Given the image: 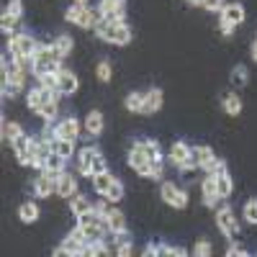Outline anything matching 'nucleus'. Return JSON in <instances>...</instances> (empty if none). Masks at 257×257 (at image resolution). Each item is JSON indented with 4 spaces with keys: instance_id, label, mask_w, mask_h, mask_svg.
<instances>
[{
    "instance_id": "1",
    "label": "nucleus",
    "mask_w": 257,
    "mask_h": 257,
    "mask_svg": "<svg viewBox=\"0 0 257 257\" xmlns=\"http://www.w3.org/2000/svg\"><path fill=\"white\" fill-rule=\"evenodd\" d=\"M39 47V39L29 31H16L13 36L6 39V52L13 57V62H21V64H29L31 67V57Z\"/></svg>"
},
{
    "instance_id": "2",
    "label": "nucleus",
    "mask_w": 257,
    "mask_h": 257,
    "mask_svg": "<svg viewBox=\"0 0 257 257\" xmlns=\"http://www.w3.org/2000/svg\"><path fill=\"white\" fill-rule=\"evenodd\" d=\"M93 31H95V36H98L100 41H105V44H113V47H126V44H132V39H134V31H132V26H128V21H123V24L100 21Z\"/></svg>"
},
{
    "instance_id": "3",
    "label": "nucleus",
    "mask_w": 257,
    "mask_h": 257,
    "mask_svg": "<svg viewBox=\"0 0 257 257\" xmlns=\"http://www.w3.org/2000/svg\"><path fill=\"white\" fill-rule=\"evenodd\" d=\"M213 221H216V229L221 231V237H226L229 242L239 237L242 221L237 219V213H234V208L229 206V201H224L216 211H213Z\"/></svg>"
},
{
    "instance_id": "4",
    "label": "nucleus",
    "mask_w": 257,
    "mask_h": 257,
    "mask_svg": "<svg viewBox=\"0 0 257 257\" xmlns=\"http://www.w3.org/2000/svg\"><path fill=\"white\" fill-rule=\"evenodd\" d=\"M64 21L72 24V26H77V29H95L103 18H100L98 8H93V6H77V3H72L67 11H64Z\"/></svg>"
},
{
    "instance_id": "5",
    "label": "nucleus",
    "mask_w": 257,
    "mask_h": 257,
    "mask_svg": "<svg viewBox=\"0 0 257 257\" xmlns=\"http://www.w3.org/2000/svg\"><path fill=\"white\" fill-rule=\"evenodd\" d=\"M75 229L82 234L85 239H103L105 234H108V226H105V219L98 216L95 211H88V213H82V216H77V224Z\"/></svg>"
},
{
    "instance_id": "6",
    "label": "nucleus",
    "mask_w": 257,
    "mask_h": 257,
    "mask_svg": "<svg viewBox=\"0 0 257 257\" xmlns=\"http://www.w3.org/2000/svg\"><path fill=\"white\" fill-rule=\"evenodd\" d=\"M152 162H155V160L147 155V149H144L142 139H134L132 147H128V152H126V165L132 167L137 175L147 178V175H149V170H152Z\"/></svg>"
},
{
    "instance_id": "7",
    "label": "nucleus",
    "mask_w": 257,
    "mask_h": 257,
    "mask_svg": "<svg viewBox=\"0 0 257 257\" xmlns=\"http://www.w3.org/2000/svg\"><path fill=\"white\" fill-rule=\"evenodd\" d=\"M85 247H88V239H85L77 229H72V231H67V237H62V242L52 249V254L54 257H77V254H82L85 257Z\"/></svg>"
},
{
    "instance_id": "8",
    "label": "nucleus",
    "mask_w": 257,
    "mask_h": 257,
    "mask_svg": "<svg viewBox=\"0 0 257 257\" xmlns=\"http://www.w3.org/2000/svg\"><path fill=\"white\" fill-rule=\"evenodd\" d=\"M160 196H162V201H165L170 208H178V211L188 208V203H190L188 190L180 188V185L173 183V180H162V183H160Z\"/></svg>"
},
{
    "instance_id": "9",
    "label": "nucleus",
    "mask_w": 257,
    "mask_h": 257,
    "mask_svg": "<svg viewBox=\"0 0 257 257\" xmlns=\"http://www.w3.org/2000/svg\"><path fill=\"white\" fill-rule=\"evenodd\" d=\"M201 203L211 211H216L224 198H221V193H219V180H216V173H206L203 180H201Z\"/></svg>"
},
{
    "instance_id": "10",
    "label": "nucleus",
    "mask_w": 257,
    "mask_h": 257,
    "mask_svg": "<svg viewBox=\"0 0 257 257\" xmlns=\"http://www.w3.org/2000/svg\"><path fill=\"white\" fill-rule=\"evenodd\" d=\"M31 196L41 198V201L57 196V175L49 173V170H41V173L31 180Z\"/></svg>"
},
{
    "instance_id": "11",
    "label": "nucleus",
    "mask_w": 257,
    "mask_h": 257,
    "mask_svg": "<svg viewBox=\"0 0 257 257\" xmlns=\"http://www.w3.org/2000/svg\"><path fill=\"white\" fill-rule=\"evenodd\" d=\"M126 3H128V0H98L95 8H98L103 21L123 24V21H126Z\"/></svg>"
},
{
    "instance_id": "12",
    "label": "nucleus",
    "mask_w": 257,
    "mask_h": 257,
    "mask_svg": "<svg viewBox=\"0 0 257 257\" xmlns=\"http://www.w3.org/2000/svg\"><path fill=\"white\" fill-rule=\"evenodd\" d=\"M188 160H193V144H188L185 139H175L173 144H170V149H167V162L180 173Z\"/></svg>"
},
{
    "instance_id": "13",
    "label": "nucleus",
    "mask_w": 257,
    "mask_h": 257,
    "mask_svg": "<svg viewBox=\"0 0 257 257\" xmlns=\"http://www.w3.org/2000/svg\"><path fill=\"white\" fill-rule=\"evenodd\" d=\"M82 132H85V128H82L77 116H64V118H59L54 123V137L57 139H72V142H77L82 137Z\"/></svg>"
},
{
    "instance_id": "14",
    "label": "nucleus",
    "mask_w": 257,
    "mask_h": 257,
    "mask_svg": "<svg viewBox=\"0 0 257 257\" xmlns=\"http://www.w3.org/2000/svg\"><path fill=\"white\" fill-rule=\"evenodd\" d=\"M59 90H49V88H44V85H34V88H29L26 90V108L31 111V113H39L41 111V105H44L52 95H57Z\"/></svg>"
},
{
    "instance_id": "15",
    "label": "nucleus",
    "mask_w": 257,
    "mask_h": 257,
    "mask_svg": "<svg viewBox=\"0 0 257 257\" xmlns=\"http://www.w3.org/2000/svg\"><path fill=\"white\" fill-rule=\"evenodd\" d=\"M100 155V149L95 144H88V147H80L77 149V157H75V165H77V175L82 178H90V167H93V160Z\"/></svg>"
},
{
    "instance_id": "16",
    "label": "nucleus",
    "mask_w": 257,
    "mask_h": 257,
    "mask_svg": "<svg viewBox=\"0 0 257 257\" xmlns=\"http://www.w3.org/2000/svg\"><path fill=\"white\" fill-rule=\"evenodd\" d=\"M11 149H13V155H16V162L21 167H31V134H21L11 142Z\"/></svg>"
},
{
    "instance_id": "17",
    "label": "nucleus",
    "mask_w": 257,
    "mask_h": 257,
    "mask_svg": "<svg viewBox=\"0 0 257 257\" xmlns=\"http://www.w3.org/2000/svg\"><path fill=\"white\" fill-rule=\"evenodd\" d=\"M193 157H196V165H198L201 173H211L219 162L216 152H213L208 144H193Z\"/></svg>"
},
{
    "instance_id": "18",
    "label": "nucleus",
    "mask_w": 257,
    "mask_h": 257,
    "mask_svg": "<svg viewBox=\"0 0 257 257\" xmlns=\"http://www.w3.org/2000/svg\"><path fill=\"white\" fill-rule=\"evenodd\" d=\"M82 128H85V134L82 137H88V139H98L100 134H103V128H105V118H103V111H98V108H93L88 116H85V121H82Z\"/></svg>"
},
{
    "instance_id": "19",
    "label": "nucleus",
    "mask_w": 257,
    "mask_h": 257,
    "mask_svg": "<svg viewBox=\"0 0 257 257\" xmlns=\"http://www.w3.org/2000/svg\"><path fill=\"white\" fill-rule=\"evenodd\" d=\"M219 18H226V21H231L234 26H242L244 21H247V8L239 3V0H231V3H224V8H221Z\"/></svg>"
},
{
    "instance_id": "20",
    "label": "nucleus",
    "mask_w": 257,
    "mask_h": 257,
    "mask_svg": "<svg viewBox=\"0 0 257 257\" xmlns=\"http://www.w3.org/2000/svg\"><path fill=\"white\" fill-rule=\"evenodd\" d=\"M77 193V175H72L70 170H64V173H59V178H57V196L59 198H72Z\"/></svg>"
},
{
    "instance_id": "21",
    "label": "nucleus",
    "mask_w": 257,
    "mask_h": 257,
    "mask_svg": "<svg viewBox=\"0 0 257 257\" xmlns=\"http://www.w3.org/2000/svg\"><path fill=\"white\" fill-rule=\"evenodd\" d=\"M165 103V93L162 88H157V85H152L149 90H144V116H155Z\"/></svg>"
},
{
    "instance_id": "22",
    "label": "nucleus",
    "mask_w": 257,
    "mask_h": 257,
    "mask_svg": "<svg viewBox=\"0 0 257 257\" xmlns=\"http://www.w3.org/2000/svg\"><path fill=\"white\" fill-rule=\"evenodd\" d=\"M105 226H108V234H111V237L128 231V229H126V216H123L121 208H116V203L108 208V213H105Z\"/></svg>"
},
{
    "instance_id": "23",
    "label": "nucleus",
    "mask_w": 257,
    "mask_h": 257,
    "mask_svg": "<svg viewBox=\"0 0 257 257\" xmlns=\"http://www.w3.org/2000/svg\"><path fill=\"white\" fill-rule=\"evenodd\" d=\"M77 88H80V77H77L72 70L62 67V70H59V93H62L64 98H70V95L77 93Z\"/></svg>"
},
{
    "instance_id": "24",
    "label": "nucleus",
    "mask_w": 257,
    "mask_h": 257,
    "mask_svg": "<svg viewBox=\"0 0 257 257\" xmlns=\"http://www.w3.org/2000/svg\"><path fill=\"white\" fill-rule=\"evenodd\" d=\"M59 98H62V93L52 95L44 105H41V111L36 113V116L41 118V123H54V121H59V118H62V116H59Z\"/></svg>"
},
{
    "instance_id": "25",
    "label": "nucleus",
    "mask_w": 257,
    "mask_h": 257,
    "mask_svg": "<svg viewBox=\"0 0 257 257\" xmlns=\"http://www.w3.org/2000/svg\"><path fill=\"white\" fill-rule=\"evenodd\" d=\"M39 216H41V208H39L36 198L24 201V203L18 206V219H21V224H36Z\"/></svg>"
},
{
    "instance_id": "26",
    "label": "nucleus",
    "mask_w": 257,
    "mask_h": 257,
    "mask_svg": "<svg viewBox=\"0 0 257 257\" xmlns=\"http://www.w3.org/2000/svg\"><path fill=\"white\" fill-rule=\"evenodd\" d=\"M70 213H72V216L77 219V216H82V213H88V211H93V201L88 198V196H85V193H75V196L70 198Z\"/></svg>"
},
{
    "instance_id": "27",
    "label": "nucleus",
    "mask_w": 257,
    "mask_h": 257,
    "mask_svg": "<svg viewBox=\"0 0 257 257\" xmlns=\"http://www.w3.org/2000/svg\"><path fill=\"white\" fill-rule=\"evenodd\" d=\"M242 108H244V103H242L239 93H226V95L221 98V111H224L226 116L237 118V116L242 113Z\"/></svg>"
},
{
    "instance_id": "28",
    "label": "nucleus",
    "mask_w": 257,
    "mask_h": 257,
    "mask_svg": "<svg viewBox=\"0 0 257 257\" xmlns=\"http://www.w3.org/2000/svg\"><path fill=\"white\" fill-rule=\"evenodd\" d=\"M113 254H118V257L134 254V239H132V234H128V231L116 234V237H113Z\"/></svg>"
},
{
    "instance_id": "29",
    "label": "nucleus",
    "mask_w": 257,
    "mask_h": 257,
    "mask_svg": "<svg viewBox=\"0 0 257 257\" xmlns=\"http://www.w3.org/2000/svg\"><path fill=\"white\" fill-rule=\"evenodd\" d=\"M52 44H54L59 59H67V57L72 54V49H75V39H72L70 34H57V36L52 39Z\"/></svg>"
},
{
    "instance_id": "30",
    "label": "nucleus",
    "mask_w": 257,
    "mask_h": 257,
    "mask_svg": "<svg viewBox=\"0 0 257 257\" xmlns=\"http://www.w3.org/2000/svg\"><path fill=\"white\" fill-rule=\"evenodd\" d=\"M116 180V175L111 173V170H105V173H98L90 178V185H93V193L95 196H105V190L111 188V183Z\"/></svg>"
},
{
    "instance_id": "31",
    "label": "nucleus",
    "mask_w": 257,
    "mask_h": 257,
    "mask_svg": "<svg viewBox=\"0 0 257 257\" xmlns=\"http://www.w3.org/2000/svg\"><path fill=\"white\" fill-rule=\"evenodd\" d=\"M18 29H21V18H18V16H13V13H8V11L0 13V31H3L6 39L13 36Z\"/></svg>"
},
{
    "instance_id": "32",
    "label": "nucleus",
    "mask_w": 257,
    "mask_h": 257,
    "mask_svg": "<svg viewBox=\"0 0 257 257\" xmlns=\"http://www.w3.org/2000/svg\"><path fill=\"white\" fill-rule=\"evenodd\" d=\"M54 152L72 162L77 157V142H72V139H54Z\"/></svg>"
},
{
    "instance_id": "33",
    "label": "nucleus",
    "mask_w": 257,
    "mask_h": 257,
    "mask_svg": "<svg viewBox=\"0 0 257 257\" xmlns=\"http://www.w3.org/2000/svg\"><path fill=\"white\" fill-rule=\"evenodd\" d=\"M123 108L128 113H144V93L142 90H132L123 98Z\"/></svg>"
},
{
    "instance_id": "34",
    "label": "nucleus",
    "mask_w": 257,
    "mask_h": 257,
    "mask_svg": "<svg viewBox=\"0 0 257 257\" xmlns=\"http://www.w3.org/2000/svg\"><path fill=\"white\" fill-rule=\"evenodd\" d=\"M98 254H113V244L103 239H90L88 247H85V257H98Z\"/></svg>"
},
{
    "instance_id": "35",
    "label": "nucleus",
    "mask_w": 257,
    "mask_h": 257,
    "mask_svg": "<svg viewBox=\"0 0 257 257\" xmlns=\"http://www.w3.org/2000/svg\"><path fill=\"white\" fill-rule=\"evenodd\" d=\"M67 165H70V160H64L62 155L52 152V155L47 157V167H44V170H49V173H54V175L59 178V173H64V170H67Z\"/></svg>"
},
{
    "instance_id": "36",
    "label": "nucleus",
    "mask_w": 257,
    "mask_h": 257,
    "mask_svg": "<svg viewBox=\"0 0 257 257\" xmlns=\"http://www.w3.org/2000/svg\"><path fill=\"white\" fill-rule=\"evenodd\" d=\"M242 221L249 226H257V198H247L242 206Z\"/></svg>"
},
{
    "instance_id": "37",
    "label": "nucleus",
    "mask_w": 257,
    "mask_h": 257,
    "mask_svg": "<svg viewBox=\"0 0 257 257\" xmlns=\"http://www.w3.org/2000/svg\"><path fill=\"white\" fill-rule=\"evenodd\" d=\"M24 134V128H21V123L18 121H8V118H3V142L6 144H11L16 137H21Z\"/></svg>"
},
{
    "instance_id": "38",
    "label": "nucleus",
    "mask_w": 257,
    "mask_h": 257,
    "mask_svg": "<svg viewBox=\"0 0 257 257\" xmlns=\"http://www.w3.org/2000/svg\"><path fill=\"white\" fill-rule=\"evenodd\" d=\"M95 77H98L100 82H111V77H113V64H111L108 59H100V62L95 64Z\"/></svg>"
},
{
    "instance_id": "39",
    "label": "nucleus",
    "mask_w": 257,
    "mask_h": 257,
    "mask_svg": "<svg viewBox=\"0 0 257 257\" xmlns=\"http://www.w3.org/2000/svg\"><path fill=\"white\" fill-rule=\"evenodd\" d=\"M105 201H111V203H121L123 201V183L116 178L113 183H111V188L105 190V196H103Z\"/></svg>"
},
{
    "instance_id": "40",
    "label": "nucleus",
    "mask_w": 257,
    "mask_h": 257,
    "mask_svg": "<svg viewBox=\"0 0 257 257\" xmlns=\"http://www.w3.org/2000/svg\"><path fill=\"white\" fill-rule=\"evenodd\" d=\"M231 82L237 85V88H244V85L249 82V72L244 64H234V70H231Z\"/></svg>"
},
{
    "instance_id": "41",
    "label": "nucleus",
    "mask_w": 257,
    "mask_h": 257,
    "mask_svg": "<svg viewBox=\"0 0 257 257\" xmlns=\"http://www.w3.org/2000/svg\"><path fill=\"white\" fill-rule=\"evenodd\" d=\"M193 257H211V252H213V244L206 239V237H201V239H196V244H193Z\"/></svg>"
},
{
    "instance_id": "42",
    "label": "nucleus",
    "mask_w": 257,
    "mask_h": 257,
    "mask_svg": "<svg viewBox=\"0 0 257 257\" xmlns=\"http://www.w3.org/2000/svg\"><path fill=\"white\" fill-rule=\"evenodd\" d=\"M142 144H144V149H147V155L152 157L155 162L162 160V144H160L157 139H142Z\"/></svg>"
},
{
    "instance_id": "43",
    "label": "nucleus",
    "mask_w": 257,
    "mask_h": 257,
    "mask_svg": "<svg viewBox=\"0 0 257 257\" xmlns=\"http://www.w3.org/2000/svg\"><path fill=\"white\" fill-rule=\"evenodd\" d=\"M147 180H155V183H162L165 180V162L162 160L160 162H152V170H149Z\"/></svg>"
},
{
    "instance_id": "44",
    "label": "nucleus",
    "mask_w": 257,
    "mask_h": 257,
    "mask_svg": "<svg viewBox=\"0 0 257 257\" xmlns=\"http://www.w3.org/2000/svg\"><path fill=\"white\" fill-rule=\"evenodd\" d=\"M239 254H249L247 244H242V242H237V239H231L229 247H226V257H239Z\"/></svg>"
},
{
    "instance_id": "45",
    "label": "nucleus",
    "mask_w": 257,
    "mask_h": 257,
    "mask_svg": "<svg viewBox=\"0 0 257 257\" xmlns=\"http://www.w3.org/2000/svg\"><path fill=\"white\" fill-rule=\"evenodd\" d=\"M105 170H108V160H105V157H103V152H100V155L93 160V167H90V178H93V175H98V173H105Z\"/></svg>"
},
{
    "instance_id": "46",
    "label": "nucleus",
    "mask_w": 257,
    "mask_h": 257,
    "mask_svg": "<svg viewBox=\"0 0 257 257\" xmlns=\"http://www.w3.org/2000/svg\"><path fill=\"white\" fill-rule=\"evenodd\" d=\"M224 3H226V0H203V11L206 13H221V8H224Z\"/></svg>"
},
{
    "instance_id": "47",
    "label": "nucleus",
    "mask_w": 257,
    "mask_h": 257,
    "mask_svg": "<svg viewBox=\"0 0 257 257\" xmlns=\"http://www.w3.org/2000/svg\"><path fill=\"white\" fill-rule=\"evenodd\" d=\"M6 11L13 13V16H18V18H24V0H8Z\"/></svg>"
},
{
    "instance_id": "48",
    "label": "nucleus",
    "mask_w": 257,
    "mask_h": 257,
    "mask_svg": "<svg viewBox=\"0 0 257 257\" xmlns=\"http://www.w3.org/2000/svg\"><path fill=\"white\" fill-rule=\"evenodd\" d=\"M234 29H237V26H234L231 24V21H226V18H219V31H221V36H234Z\"/></svg>"
},
{
    "instance_id": "49",
    "label": "nucleus",
    "mask_w": 257,
    "mask_h": 257,
    "mask_svg": "<svg viewBox=\"0 0 257 257\" xmlns=\"http://www.w3.org/2000/svg\"><path fill=\"white\" fill-rule=\"evenodd\" d=\"M144 254H147V257H157V254H162V242H149V244L144 247Z\"/></svg>"
},
{
    "instance_id": "50",
    "label": "nucleus",
    "mask_w": 257,
    "mask_h": 257,
    "mask_svg": "<svg viewBox=\"0 0 257 257\" xmlns=\"http://www.w3.org/2000/svg\"><path fill=\"white\" fill-rule=\"evenodd\" d=\"M249 57H252V59L257 62V39L252 41V47H249Z\"/></svg>"
},
{
    "instance_id": "51",
    "label": "nucleus",
    "mask_w": 257,
    "mask_h": 257,
    "mask_svg": "<svg viewBox=\"0 0 257 257\" xmlns=\"http://www.w3.org/2000/svg\"><path fill=\"white\" fill-rule=\"evenodd\" d=\"M185 3H188V6H196V8H201V6H203V0H185Z\"/></svg>"
},
{
    "instance_id": "52",
    "label": "nucleus",
    "mask_w": 257,
    "mask_h": 257,
    "mask_svg": "<svg viewBox=\"0 0 257 257\" xmlns=\"http://www.w3.org/2000/svg\"><path fill=\"white\" fill-rule=\"evenodd\" d=\"M72 3H77V6H90V0H72Z\"/></svg>"
}]
</instances>
